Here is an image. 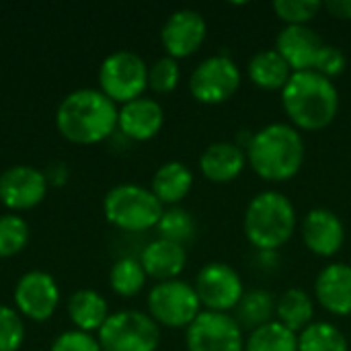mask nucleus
I'll use <instances>...</instances> for the list:
<instances>
[{"label":"nucleus","instance_id":"f257e3e1","mask_svg":"<svg viewBox=\"0 0 351 351\" xmlns=\"http://www.w3.org/2000/svg\"><path fill=\"white\" fill-rule=\"evenodd\" d=\"M117 105L97 88H78L62 99L56 111L58 132L74 144H97L117 128Z\"/></svg>","mask_w":351,"mask_h":351},{"label":"nucleus","instance_id":"f03ea898","mask_svg":"<svg viewBox=\"0 0 351 351\" xmlns=\"http://www.w3.org/2000/svg\"><path fill=\"white\" fill-rule=\"evenodd\" d=\"M282 107L296 130L321 132L337 117L339 93L333 80L315 70L294 72L282 90Z\"/></svg>","mask_w":351,"mask_h":351},{"label":"nucleus","instance_id":"7ed1b4c3","mask_svg":"<svg viewBox=\"0 0 351 351\" xmlns=\"http://www.w3.org/2000/svg\"><path fill=\"white\" fill-rule=\"evenodd\" d=\"M247 162L263 181H290L304 165V140L294 125L269 123L251 136Z\"/></svg>","mask_w":351,"mask_h":351},{"label":"nucleus","instance_id":"20e7f679","mask_svg":"<svg viewBox=\"0 0 351 351\" xmlns=\"http://www.w3.org/2000/svg\"><path fill=\"white\" fill-rule=\"evenodd\" d=\"M294 204L280 191H261L245 212L243 228L247 241L261 253H276L296 230Z\"/></svg>","mask_w":351,"mask_h":351},{"label":"nucleus","instance_id":"39448f33","mask_svg":"<svg viewBox=\"0 0 351 351\" xmlns=\"http://www.w3.org/2000/svg\"><path fill=\"white\" fill-rule=\"evenodd\" d=\"M103 212L113 226L130 232H142L158 226L165 210L150 189L134 183H121L107 191Z\"/></svg>","mask_w":351,"mask_h":351},{"label":"nucleus","instance_id":"423d86ee","mask_svg":"<svg viewBox=\"0 0 351 351\" xmlns=\"http://www.w3.org/2000/svg\"><path fill=\"white\" fill-rule=\"evenodd\" d=\"M97 339L101 351H156L160 329L146 313L119 311L109 315Z\"/></svg>","mask_w":351,"mask_h":351},{"label":"nucleus","instance_id":"0eeeda50","mask_svg":"<svg viewBox=\"0 0 351 351\" xmlns=\"http://www.w3.org/2000/svg\"><path fill=\"white\" fill-rule=\"evenodd\" d=\"M101 93H105L113 103H130L140 99L148 86V66L146 62L130 51L119 49L109 53L99 68Z\"/></svg>","mask_w":351,"mask_h":351},{"label":"nucleus","instance_id":"6e6552de","mask_svg":"<svg viewBox=\"0 0 351 351\" xmlns=\"http://www.w3.org/2000/svg\"><path fill=\"white\" fill-rule=\"evenodd\" d=\"M202 313L195 288L181 280L158 282L148 292V315L156 325L169 329L189 327Z\"/></svg>","mask_w":351,"mask_h":351},{"label":"nucleus","instance_id":"1a4fd4ad","mask_svg":"<svg viewBox=\"0 0 351 351\" xmlns=\"http://www.w3.org/2000/svg\"><path fill=\"white\" fill-rule=\"evenodd\" d=\"M241 86V70L226 53L210 56L195 66L189 78V90L197 103L220 105L230 101Z\"/></svg>","mask_w":351,"mask_h":351},{"label":"nucleus","instance_id":"9d476101","mask_svg":"<svg viewBox=\"0 0 351 351\" xmlns=\"http://www.w3.org/2000/svg\"><path fill=\"white\" fill-rule=\"evenodd\" d=\"M195 294L210 313H230L241 302L245 288L239 271L228 263L212 261L195 278Z\"/></svg>","mask_w":351,"mask_h":351},{"label":"nucleus","instance_id":"9b49d317","mask_svg":"<svg viewBox=\"0 0 351 351\" xmlns=\"http://www.w3.org/2000/svg\"><path fill=\"white\" fill-rule=\"evenodd\" d=\"M187 351H245L243 329L228 313L204 311L187 327Z\"/></svg>","mask_w":351,"mask_h":351},{"label":"nucleus","instance_id":"f8f14e48","mask_svg":"<svg viewBox=\"0 0 351 351\" xmlns=\"http://www.w3.org/2000/svg\"><path fill=\"white\" fill-rule=\"evenodd\" d=\"M14 304L31 321H47L60 304V288L45 271H27L14 286Z\"/></svg>","mask_w":351,"mask_h":351},{"label":"nucleus","instance_id":"ddd939ff","mask_svg":"<svg viewBox=\"0 0 351 351\" xmlns=\"http://www.w3.org/2000/svg\"><path fill=\"white\" fill-rule=\"evenodd\" d=\"M47 177L35 167L16 165L0 175V204L12 212L31 210L43 202Z\"/></svg>","mask_w":351,"mask_h":351},{"label":"nucleus","instance_id":"4468645a","mask_svg":"<svg viewBox=\"0 0 351 351\" xmlns=\"http://www.w3.org/2000/svg\"><path fill=\"white\" fill-rule=\"evenodd\" d=\"M208 25L202 12L193 8H181L175 10L162 25L160 41L167 49L169 58H189L193 56L206 41Z\"/></svg>","mask_w":351,"mask_h":351},{"label":"nucleus","instance_id":"2eb2a0df","mask_svg":"<svg viewBox=\"0 0 351 351\" xmlns=\"http://www.w3.org/2000/svg\"><path fill=\"white\" fill-rule=\"evenodd\" d=\"M302 241L319 257H333L346 243V228L339 216L327 208L311 210L302 220Z\"/></svg>","mask_w":351,"mask_h":351},{"label":"nucleus","instance_id":"dca6fc26","mask_svg":"<svg viewBox=\"0 0 351 351\" xmlns=\"http://www.w3.org/2000/svg\"><path fill=\"white\" fill-rule=\"evenodd\" d=\"M325 41L308 25H286L276 39V51L286 60L292 72L315 68Z\"/></svg>","mask_w":351,"mask_h":351},{"label":"nucleus","instance_id":"f3484780","mask_svg":"<svg viewBox=\"0 0 351 351\" xmlns=\"http://www.w3.org/2000/svg\"><path fill=\"white\" fill-rule=\"evenodd\" d=\"M315 296L319 304L335 315L350 317L351 315V265L331 263L317 276Z\"/></svg>","mask_w":351,"mask_h":351},{"label":"nucleus","instance_id":"a211bd4d","mask_svg":"<svg viewBox=\"0 0 351 351\" xmlns=\"http://www.w3.org/2000/svg\"><path fill=\"white\" fill-rule=\"evenodd\" d=\"M165 123V111L160 103L154 99H134L119 109L117 117V128L123 132V136L136 140V142H146L154 138Z\"/></svg>","mask_w":351,"mask_h":351},{"label":"nucleus","instance_id":"6ab92c4d","mask_svg":"<svg viewBox=\"0 0 351 351\" xmlns=\"http://www.w3.org/2000/svg\"><path fill=\"white\" fill-rule=\"evenodd\" d=\"M247 167V152L234 142H214L199 156V171L210 183H230Z\"/></svg>","mask_w":351,"mask_h":351},{"label":"nucleus","instance_id":"aec40b11","mask_svg":"<svg viewBox=\"0 0 351 351\" xmlns=\"http://www.w3.org/2000/svg\"><path fill=\"white\" fill-rule=\"evenodd\" d=\"M140 263L148 278H154L158 282L177 280L187 263V251L183 245L156 239L152 241L140 257Z\"/></svg>","mask_w":351,"mask_h":351},{"label":"nucleus","instance_id":"412c9836","mask_svg":"<svg viewBox=\"0 0 351 351\" xmlns=\"http://www.w3.org/2000/svg\"><path fill=\"white\" fill-rule=\"evenodd\" d=\"M193 187V173L179 160H171L158 167L152 177V193L165 206H175L187 197Z\"/></svg>","mask_w":351,"mask_h":351},{"label":"nucleus","instance_id":"4be33fe9","mask_svg":"<svg viewBox=\"0 0 351 351\" xmlns=\"http://www.w3.org/2000/svg\"><path fill=\"white\" fill-rule=\"evenodd\" d=\"M249 78L255 86L263 90H284L288 80L292 78V68L276 49H261L257 51L247 66Z\"/></svg>","mask_w":351,"mask_h":351},{"label":"nucleus","instance_id":"5701e85b","mask_svg":"<svg viewBox=\"0 0 351 351\" xmlns=\"http://www.w3.org/2000/svg\"><path fill=\"white\" fill-rule=\"evenodd\" d=\"M68 315L78 331L99 333V329L109 319V306H107V300L99 292L78 290L68 300Z\"/></svg>","mask_w":351,"mask_h":351},{"label":"nucleus","instance_id":"b1692460","mask_svg":"<svg viewBox=\"0 0 351 351\" xmlns=\"http://www.w3.org/2000/svg\"><path fill=\"white\" fill-rule=\"evenodd\" d=\"M313 317H315V302L304 290L290 288L278 298L276 321L286 329H290L292 333L300 335L308 325H313Z\"/></svg>","mask_w":351,"mask_h":351},{"label":"nucleus","instance_id":"393cba45","mask_svg":"<svg viewBox=\"0 0 351 351\" xmlns=\"http://www.w3.org/2000/svg\"><path fill=\"white\" fill-rule=\"evenodd\" d=\"M276 304L278 300L274 298L271 292L267 290H249L243 294L241 302L237 304V323L241 325V329H249L255 331L271 321H276Z\"/></svg>","mask_w":351,"mask_h":351},{"label":"nucleus","instance_id":"a878e982","mask_svg":"<svg viewBox=\"0 0 351 351\" xmlns=\"http://www.w3.org/2000/svg\"><path fill=\"white\" fill-rule=\"evenodd\" d=\"M245 351H298V335L278 321H271L249 333Z\"/></svg>","mask_w":351,"mask_h":351},{"label":"nucleus","instance_id":"bb28decb","mask_svg":"<svg viewBox=\"0 0 351 351\" xmlns=\"http://www.w3.org/2000/svg\"><path fill=\"white\" fill-rule=\"evenodd\" d=\"M298 351H350L346 335L331 323L319 321L298 335Z\"/></svg>","mask_w":351,"mask_h":351},{"label":"nucleus","instance_id":"cd10ccee","mask_svg":"<svg viewBox=\"0 0 351 351\" xmlns=\"http://www.w3.org/2000/svg\"><path fill=\"white\" fill-rule=\"evenodd\" d=\"M146 278L148 276H146L142 263L138 259H132V257H123V259L115 261L111 271H109L111 290L121 298L136 296L144 288Z\"/></svg>","mask_w":351,"mask_h":351},{"label":"nucleus","instance_id":"c85d7f7f","mask_svg":"<svg viewBox=\"0 0 351 351\" xmlns=\"http://www.w3.org/2000/svg\"><path fill=\"white\" fill-rule=\"evenodd\" d=\"M156 228L160 232V239L185 247V243H189L195 234V220L187 210L173 206L171 210L162 212V218Z\"/></svg>","mask_w":351,"mask_h":351},{"label":"nucleus","instance_id":"c756f323","mask_svg":"<svg viewBox=\"0 0 351 351\" xmlns=\"http://www.w3.org/2000/svg\"><path fill=\"white\" fill-rule=\"evenodd\" d=\"M29 224L16 214L0 216V257L21 253L29 243Z\"/></svg>","mask_w":351,"mask_h":351},{"label":"nucleus","instance_id":"7c9ffc66","mask_svg":"<svg viewBox=\"0 0 351 351\" xmlns=\"http://www.w3.org/2000/svg\"><path fill=\"white\" fill-rule=\"evenodd\" d=\"M323 8L319 0H276L274 10L286 25H308Z\"/></svg>","mask_w":351,"mask_h":351},{"label":"nucleus","instance_id":"2f4dec72","mask_svg":"<svg viewBox=\"0 0 351 351\" xmlns=\"http://www.w3.org/2000/svg\"><path fill=\"white\" fill-rule=\"evenodd\" d=\"M181 80V70H179V64L177 60L165 56L160 60H156L150 68H148V86L154 90V93H160V95H167V93H173L177 88Z\"/></svg>","mask_w":351,"mask_h":351},{"label":"nucleus","instance_id":"473e14b6","mask_svg":"<svg viewBox=\"0 0 351 351\" xmlns=\"http://www.w3.org/2000/svg\"><path fill=\"white\" fill-rule=\"evenodd\" d=\"M25 341V325L19 311L0 304V351H19Z\"/></svg>","mask_w":351,"mask_h":351},{"label":"nucleus","instance_id":"72a5a7b5","mask_svg":"<svg viewBox=\"0 0 351 351\" xmlns=\"http://www.w3.org/2000/svg\"><path fill=\"white\" fill-rule=\"evenodd\" d=\"M346 66H348V60H346V53L341 51V47L325 43L313 70L331 80V78H337L339 74H343Z\"/></svg>","mask_w":351,"mask_h":351},{"label":"nucleus","instance_id":"f704fd0d","mask_svg":"<svg viewBox=\"0 0 351 351\" xmlns=\"http://www.w3.org/2000/svg\"><path fill=\"white\" fill-rule=\"evenodd\" d=\"M49 351H101V346H99V339H95L90 333L72 329V331H64L62 335H58Z\"/></svg>","mask_w":351,"mask_h":351},{"label":"nucleus","instance_id":"c9c22d12","mask_svg":"<svg viewBox=\"0 0 351 351\" xmlns=\"http://www.w3.org/2000/svg\"><path fill=\"white\" fill-rule=\"evenodd\" d=\"M327 12L339 21H351V0H329L323 4Z\"/></svg>","mask_w":351,"mask_h":351}]
</instances>
